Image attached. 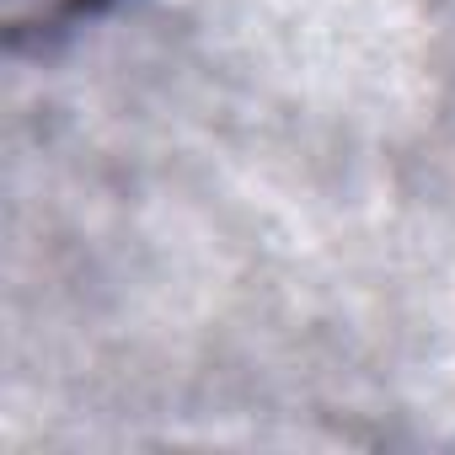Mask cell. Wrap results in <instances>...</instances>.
Instances as JSON below:
<instances>
[{"instance_id": "6da1fadb", "label": "cell", "mask_w": 455, "mask_h": 455, "mask_svg": "<svg viewBox=\"0 0 455 455\" xmlns=\"http://www.w3.org/2000/svg\"><path fill=\"white\" fill-rule=\"evenodd\" d=\"M102 6L108 0H6V22H12V38H28V33L54 38Z\"/></svg>"}]
</instances>
